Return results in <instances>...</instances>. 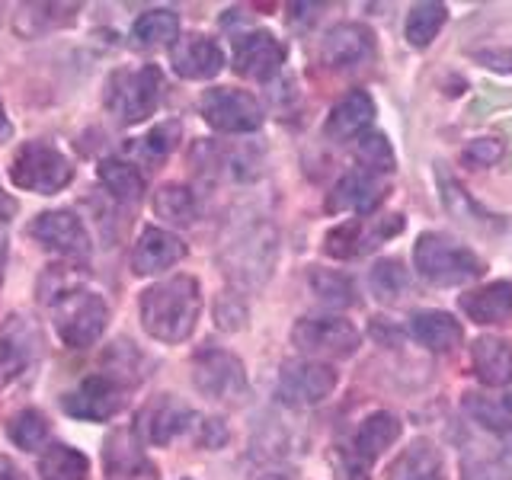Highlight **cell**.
<instances>
[{
    "label": "cell",
    "instance_id": "35",
    "mask_svg": "<svg viewBox=\"0 0 512 480\" xmlns=\"http://www.w3.org/2000/svg\"><path fill=\"white\" fill-rule=\"evenodd\" d=\"M7 436L13 439L16 448H23V452H39L48 442V420L39 410H20L7 423Z\"/></svg>",
    "mask_w": 512,
    "mask_h": 480
},
{
    "label": "cell",
    "instance_id": "19",
    "mask_svg": "<svg viewBox=\"0 0 512 480\" xmlns=\"http://www.w3.org/2000/svg\"><path fill=\"white\" fill-rule=\"evenodd\" d=\"M170 64H173V71L186 80H208L224 68V52L208 36L192 32V36H183L173 45Z\"/></svg>",
    "mask_w": 512,
    "mask_h": 480
},
{
    "label": "cell",
    "instance_id": "15",
    "mask_svg": "<svg viewBox=\"0 0 512 480\" xmlns=\"http://www.w3.org/2000/svg\"><path fill=\"white\" fill-rule=\"evenodd\" d=\"M285 64V45L272 32H247L234 45V71L247 80H269Z\"/></svg>",
    "mask_w": 512,
    "mask_h": 480
},
{
    "label": "cell",
    "instance_id": "4",
    "mask_svg": "<svg viewBox=\"0 0 512 480\" xmlns=\"http://www.w3.org/2000/svg\"><path fill=\"white\" fill-rule=\"evenodd\" d=\"M106 320H109L106 301L96 292H90V288H71V292H61L55 301V330L61 336V343L71 349L93 346L103 336Z\"/></svg>",
    "mask_w": 512,
    "mask_h": 480
},
{
    "label": "cell",
    "instance_id": "7",
    "mask_svg": "<svg viewBox=\"0 0 512 480\" xmlns=\"http://www.w3.org/2000/svg\"><path fill=\"white\" fill-rule=\"evenodd\" d=\"M192 381L212 400H240L247 394L244 362L231 356L228 349H215V346L199 349L196 359H192Z\"/></svg>",
    "mask_w": 512,
    "mask_h": 480
},
{
    "label": "cell",
    "instance_id": "26",
    "mask_svg": "<svg viewBox=\"0 0 512 480\" xmlns=\"http://www.w3.org/2000/svg\"><path fill=\"white\" fill-rule=\"evenodd\" d=\"M176 36H180V16L173 10H148V13H141L132 26V42L138 48L170 45Z\"/></svg>",
    "mask_w": 512,
    "mask_h": 480
},
{
    "label": "cell",
    "instance_id": "14",
    "mask_svg": "<svg viewBox=\"0 0 512 480\" xmlns=\"http://www.w3.org/2000/svg\"><path fill=\"white\" fill-rule=\"evenodd\" d=\"M29 234L39 240L45 250H52L58 256H68V260H87L90 256V237L87 228L80 224L74 212H45L32 221Z\"/></svg>",
    "mask_w": 512,
    "mask_h": 480
},
{
    "label": "cell",
    "instance_id": "2",
    "mask_svg": "<svg viewBox=\"0 0 512 480\" xmlns=\"http://www.w3.org/2000/svg\"><path fill=\"white\" fill-rule=\"evenodd\" d=\"M413 263L426 282L442 285V288L474 282L480 272H484V260H480L471 247H464L458 240H452L448 234H439V231H429L416 240Z\"/></svg>",
    "mask_w": 512,
    "mask_h": 480
},
{
    "label": "cell",
    "instance_id": "25",
    "mask_svg": "<svg viewBox=\"0 0 512 480\" xmlns=\"http://www.w3.org/2000/svg\"><path fill=\"white\" fill-rule=\"evenodd\" d=\"M388 480H442V455L429 439L410 442L388 468Z\"/></svg>",
    "mask_w": 512,
    "mask_h": 480
},
{
    "label": "cell",
    "instance_id": "17",
    "mask_svg": "<svg viewBox=\"0 0 512 480\" xmlns=\"http://www.w3.org/2000/svg\"><path fill=\"white\" fill-rule=\"evenodd\" d=\"M388 196V183L375 173L365 170H352L346 173L340 183L333 186L330 199H327V212H356V215H368L381 205V199Z\"/></svg>",
    "mask_w": 512,
    "mask_h": 480
},
{
    "label": "cell",
    "instance_id": "47",
    "mask_svg": "<svg viewBox=\"0 0 512 480\" xmlns=\"http://www.w3.org/2000/svg\"><path fill=\"white\" fill-rule=\"evenodd\" d=\"M256 480H295V477L288 474V471H269V474H260Z\"/></svg>",
    "mask_w": 512,
    "mask_h": 480
},
{
    "label": "cell",
    "instance_id": "1",
    "mask_svg": "<svg viewBox=\"0 0 512 480\" xmlns=\"http://www.w3.org/2000/svg\"><path fill=\"white\" fill-rule=\"evenodd\" d=\"M202 292L192 276H173L141 295V324L160 343H183L196 330Z\"/></svg>",
    "mask_w": 512,
    "mask_h": 480
},
{
    "label": "cell",
    "instance_id": "18",
    "mask_svg": "<svg viewBox=\"0 0 512 480\" xmlns=\"http://www.w3.org/2000/svg\"><path fill=\"white\" fill-rule=\"evenodd\" d=\"M189 420H192V410L183 404V400H176L173 394H164V397H154L151 404L141 410L138 429L144 432V439L151 445H170L176 436H183L189 429Z\"/></svg>",
    "mask_w": 512,
    "mask_h": 480
},
{
    "label": "cell",
    "instance_id": "27",
    "mask_svg": "<svg viewBox=\"0 0 512 480\" xmlns=\"http://www.w3.org/2000/svg\"><path fill=\"white\" fill-rule=\"evenodd\" d=\"M106 471L116 477H138V471L151 474V464L138 452L135 436L128 429H119L116 436L106 442Z\"/></svg>",
    "mask_w": 512,
    "mask_h": 480
},
{
    "label": "cell",
    "instance_id": "38",
    "mask_svg": "<svg viewBox=\"0 0 512 480\" xmlns=\"http://www.w3.org/2000/svg\"><path fill=\"white\" fill-rule=\"evenodd\" d=\"M461 480H512V464L503 455H464Z\"/></svg>",
    "mask_w": 512,
    "mask_h": 480
},
{
    "label": "cell",
    "instance_id": "8",
    "mask_svg": "<svg viewBox=\"0 0 512 480\" xmlns=\"http://www.w3.org/2000/svg\"><path fill=\"white\" fill-rule=\"evenodd\" d=\"M202 119L215 132H228V135L256 132L263 125V106L247 90L215 87L202 96Z\"/></svg>",
    "mask_w": 512,
    "mask_h": 480
},
{
    "label": "cell",
    "instance_id": "43",
    "mask_svg": "<svg viewBox=\"0 0 512 480\" xmlns=\"http://www.w3.org/2000/svg\"><path fill=\"white\" fill-rule=\"evenodd\" d=\"M224 439H228V432H224L221 420H205V429H202V445L218 448Z\"/></svg>",
    "mask_w": 512,
    "mask_h": 480
},
{
    "label": "cell",
    "instance_id": "30",
    "mask_svg": "<svg viewBox=\"0 0 512 480\" xmlns=\"http://www.w3.org/2000/svg\"><path fill=\"white\" fill-rule=\"evenodd\" d=\"M100 183L109 189V196L119 202H138L144 192V176L135 170V164H128V160H103Z\"/></svg>",
    "mask_w": 512,
    "mask_h": 480
},
{
    "label": "cell",
    "instance_id": "12",
    "mask_svg": "<svg viewBox=\"0 0 512 480\" xmlns=\"http://www.w3.org/2000/svg\"><path fill=\"white\" fill-rule=\"evenodd\" d=\"M125 404V388L109 375H90L77 384L74 391L61 397V407L68 410L74 420L103 423L109 416H116Z\"/></svg>",
    "mask_w": 512,
    "mask_h": 480
},
{
    "label": "cell",
    "instance_id": "22",
    "mask_svg": "<svg viewBox=\"0 0 512 480\" xmlns=\"http://www.w3.org/2000/svg\"><path fill=\"white\" fill-rule=\"evenodd\" d=\"M410 333L429 352H452L464 340L461 324L448 311H416L410 317Z\"/></svg>",
    "mask_w": 512,
    "mask_h": 480
},
{
    "label": "cell",
    "instance_id": "49",
    "mask_svg": "<svg viewBox=\"0 0 512 480\" xmlns=\"http://www.w3.org/2000/svg\"><path fill=\"white\" fill-rule=\"evenodd\" d=\"M503 407H506V410L512 413V394H509V397H503Z\"/></svg>",
    "mask_w": 512,
    "mask_h": 480
},
{
    "label": "cell",
    "instance_id": "40",
    "mask_svg": "<svg viewBox=\"0 0 512 480\" xmlns=\"http://www.w3.org/2000/svg\"><path fill=\"white\" fill-rule=\"evenodd\" d=\"M503 154H506V144L500 141V138H474L468 148L461 151V160L468 167H496L503 160Z\"/></svg>",
    "mask_w": 512,
    "mask_h": 480
},
{
    "label": "cell",
    "instance_id": "24",
    "mask_svg": "<svg viewBox=\"0 0 512 480\" xmlns=\"http://www.w3.org/2000/svg\"><path fill=\"white\" fill-rule=\"evenodd\" d=\"M461 311L477 324H503L512 314V282L500 279L477 288V292L461 295Z\"/></svg>",
    "mask_w": 512,
    "mask_h": 480
},
{
    "label": "cell",
    "instance_id": "36",
    "mask_svg": "<svg viewBox=\"0 0 512 480\" xmlns=\"http://www.w3.org/2000/svg\"><path fill=\"white\" fill-rule=\"evenodd\" d=\"M356 160L365 167V173L388 176L394 173V148L381 132H365L356 144Z\"/></svg>",
    "mask_w": 512,
    "mask_h": 480
},
{
    "label": "cell",
    "instance_id": "48",
    "mask_svg": "<svg viewBox=\"0 0 512 480\" xmlns=\"http://www.w3.org/2000/svg\"><path fill=\"white\" fill-rule=\"evenodd\" d=\"M10 132V122H7V112H4V103H0V138Z\"/></svg>",
    "mask_w": 512,
    "mask_h": 480
},
{
    "label": "cell",
    "instance_id": "39",
    "mask_svg": "<svg viewBox=\"0 0 512 480\" xmlns=\"http://www.w3.org/2000/svg\"><path fill=\"white\" fill-rule=\"evenodd\" d=\"M176 141H180V125L164 122V125H157L154 132H148L138 141V151L148 154L151 160H164L176 148Z\"/></svg>",
    "mask_w": 512,
    "mask_h": 480
},
{
    "label": "cell",
    "instance_id": "13",
    "mask_svg": "<svg viewBox=\"0 0 512 480\" xmlns=\"http://www.w3.org/2000/svg\"><path fill=\"white\" fill-rule=\"evenodd\" d=\"M375 58V32L362 23H340L333 26L324 42H320V61L333 71L362 68Z\"/></svg>",
    "mask_w": 512,
    "mask_h": 480
},
{
    "label": "cell",
    "instance_id": "29",
    "mask_svg": "<svg viewBox=\"0 0 512 480\" xmlns=\"http://www.w3.org/2000/svg\"><path fill=\"white\" fill-rule=\"evenodd\" d=\"M42 480H87L90 461L71 445H52L39 461Z\"/></svg>",
    "mask_w": 512,
    "mask_h": 480
},
{
    "label": "cell",
    "instance_id": "16",
    "mask_svg": "<svg viewBox=\"0 0 512 480\" xmlns=\"http://www.w3.org/2000/svg\"><path fill=\"white\" fill-rule=\"evenodd\" d=\"M272 263H276V234L269 231H250L228 250V272L240 282H263Z\"/></svg>",
    "mask_w": 512,
    "mask_h": 480
},
{
    "label": "cell",
    "instance_id": "41",
    "mask_svg": "<svg viewBox=\"0 0 512 480\" xmlns=\"http://www.w3.org/2000/svg\"><path fill=\"white\" fill-rule=\"evenodd\" d=\"M23 365H26L23 346L10 340V336H4V340H0V388H7V384L23 372Z\"/></svg>",
    "mask_w": 512,
    "mask_h": 480
},
{
    "label": "cell",
    "instance_id": "45",
    "mask_svg": "<svg viewBox=\"0 0 512 480\" xmlns=\"http://www.w3.org/2000/svg\"><path fill=\"white\" fill-rule=\"evenodd\" d=\"M7 250H10V234L7 224L0 221V282H4V269H7Z\"/></svg>",
    "mask_w": 512,
    "mask_h": 480
},
{
    "label": "cell",
    "instance_id": "6",
    "mask_svg": "<svg viewBox=\"0 0 512 480\" xmlns=\"http://www.w3.org/2000/svg\"><path fill=\"white\" fill-rule=\"evenodd\" d=\"M292 343L304 356L346 359L362 346V333L346 317H301L292 327Z\"/></svg>",
    "mask_w": 512,
    "mask_h": 480
},
{
    "label": "cell",
    "instance_id": "34",
    "mask_svg": "<svg viewBox=\"0 0 512 480\" xmlns=\"http://www.w3.org/2000/svg\"><path fill=\"white\" fill-rule=\"evenodd\" d=\"M439 183H442V199H445V208L452 212L458 221L464 224H493V228H500V221H493V215H487L484 208H480L468 192H464L455 180H448L445 173H439Z\"/></svg>",
    "mask_w": 512,
    "mask_h": 480
},
{
    "label": "cell",
    "instance_id": "11",
    "mask_svg": "<svg viewBox=\"0 0 512 480\" xmlns=\"http://www.w3.org/2000/svg\"><path fill=\"white\" fill-rule=\"evenodd\" d=\"M336 388V372L324 362L298 359L285 362L279 372V397L288 407H314L324 404Z\"/></svg>",
    "mask_w": 512,
    "mask_h": 480
},
{
    "label": "cell",
    "instance_id": "20",
    "mask_svg": "<svg viewBox=\"0 0 512 480\" xmlns=\"http://www.w3.org/2000/svg\"><path fill=\"white\" fill-rule=\"evenodd\" d=\"M183 256H186V244L176 234L160 231V228H144L132 250V269L138 276H151V272L170 269L173 263H180Z\"/></svg>",
    "mask_w": 512,
    "mask_h": 480
},
{
    "label": "cell",
    "instance_id": "21",
    "mask_svg": "<svg viewBox=\"0 0 512 480\" xmlns=\"http://www.w3.org/2000/svg\"><path fill=\"white\" fill-rule=\"evenodd\" d=\"M372 119H375V100L365 90H352L330 109L324 132L330 141H352L368 132Z\"/></svg>",
    "mask_w": 512,
    "mask_h": 480
},
{
    "label": "cell",
    "instance_id": "28",
    "mask_svg": "<svg viewBox=\"0 0 512 480\" xmlns=\"http://www.w3.org/2000/svg\"><path fill=\"white\" fill-rule=\"evenodd\" d=\"M154 212L170 224H192L199 215L196 192H192L189 186H180V183L160 186L157 196H154Z\"/></svg>",
    "mask_w": 512,
    "mask_h": 480
},
{
    "label": "cell",
    "instance_id": "31",
    "mask_svg": "<svg viewBox=\"0 0 512 480\" xmlns=\"http://www.w3.org/2000/svg\"><path fill=\"white\" fill-rule=\"evenodd\" d=\"M311 292L324 304H330V308H352V304H359L356 282H352L346 272L314 269L311 272Z\"/></svg>",
    "mask_w": 512,
    "mask_h": 480
},
{
    "label": "cell",
    "instance_id": "37",
    "mask_svg": "<svg viewBox=\"0 0 512 480\" xmlns=\"http://www.w3.org/2000/svg\"><path fill=\"white\" fill-rule=\"evenodd\" d=\"M464 407L474 416V420L490 429L493 436H512V416L503 404H490L487 397H477V394H468L464 397Z\"/></svg>",
    "mask_w": 512,
    "mask_h": 480
},
{
    "label": "cell",
    "instance_id": "46",
    "mask_svg": "<svg viewBox=\"0 0 512 480\" xmlns=\"http://www.w3.org/2000/svg\"><path fill=\"white\" fill-rule=\"evenodd\" d=\"M13 212H16V199L7 196V192L0 189V218H10Z\"/></svg>",
    "mask_w": 512,
    "mask_h": 480
},
{
    "label": "cell",
    "instance_id": "44",
    "mask_svg": "<svg viewBox=\"0 0 512 480\" xmlns=\"http://www.w3.org/2000/svg\"><path fill=\"white\" fill-rule=\"evenodd\" d=\"M0 480H29L16 464L7 458V455H0Z\"/></svg>",
    "mask_w": 512,
    "mask_h": 480
},
{
    "label": "cell",
    "instance_id": "9",
    "mask_svg": "<svg viewBox=\"0 0 512 480\" xmlns=\"http://www.w3.org/2000/svg\"><path fill=\"white\" fill-rule=\"evenodd\" d=\"M404 215H388V218H375V224H365L359 218H349L343 224L327 231L324 237V253L333 260H356V256L368 253L378 247L381 240H388L394 234L404 231Z\"/></svg>",
    "mask_w": 512,
    "mask_h": 480
},
{
    "label": "cell",
    "instance_id": "10",
    "mask_svg": "<svg viewBox=\"0 0 512 480\" xmlns=\"http://www.w3.org/2000/svg\"><path fill=\"white\" fill-rule=\"evenodd\" d=\"M400 420L394 413H372L365 416L359 423L356 436H352V445H349V455H346V477L349 480H368V468H372V461L384 452V448H391L397 439H400Z\"/></svg>",
    "mask_w": 512,
    "mask_h": 480
},
{
    "label": "cell",
    "instance_id": "3",
    "mask_svg": "<svg viewBox=\"0 0 512 480\" xmlns=\"http://www.w3.org/2000/svg\"><path fill=\"white\" fill-rule=\"evenodd\" d=\"M164 90V74L154 64H144L138 71H119L106 84V106L122 125H135L154 116Z\"/></svg>",
    "mask_w": 512,
    "mask_h": 480
},
{
    "label": "cell",
    "instance_id": "42",
    "mask_svg": "<svg viewBox=\"0 0 512 480\" xmlns=\"http://www.w3.org/2000/svg\"><path fill=\"white\" fill-rule=\"evenodd\" d=\"M471 58L477 64H484V68H490V71L512 74V45L509 48H480V52H471Z\"/></svg>",
    "mask_w": 512,
    "mask_h": 480
},
{
    "label": "cell",
    "instance_id": "5",
    "mask_svg": "<svg viewBox=\"0 0 512 480\" xmlns=\"http://www.w3.org/2000/svg\"><path fill=\"white\" fill-rule=\"evenodd\" d=\"M71 176V160L45 141H26L10 160V180L20 189L42 192V196H52V192L64 189L71 183Z\"/></svg>",
    "mask_w": 512,
    "mask_h": 480
},
{
    "label": "cell",
    "instance_id": "33",
    "mask_svg": "<svg viewBox=\"0 0 512 480\" xmlns=\"http://www.w3.org/2000/svg\"><path fill=\"white\" fill-rule=\"evenodd\" d=\"M372 292L381 298V301H400L404 295H410V272L407 266L394 260V256H384L372 266Z\"/></svg>",
    "mask_w": 512,
    "mask_h": 480
},
{
    "label": "cell",
    "instance_id": "32",
    "mask_svg": "<svg viewBox=\"0 0 512 480\" xmlns=\"http://www.w3.org/2000/svg\"><path fill=\"white\" fill-rule=\"evenodd\" d=\"M445 20H448L445 4H436V0H429V4H416L410 10V16H407V26H404L410 45L426 48L432 39L439 36V29L445 26Z\"/></svg>",
    "mask_w": 512,
    "mask_h": 480
},
{
    "label": "cell",
    "instance_id": "23",
    "mask_svg": "<svg viewBox=\"0 0 512 480\" xmlns=\"http://www.w3.org/2000/svg\"><path fill=\"white\" fill-rule=\"evenodd\" d=\"M471 365L480 384L487 388H506L512 381V346L496 336H480L471 349Z\"/></svg>",
    "mask_w": 512,
    "mask_h": 480
}]
</instances>
